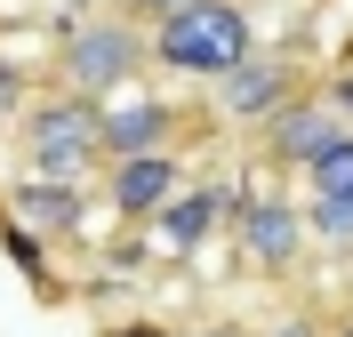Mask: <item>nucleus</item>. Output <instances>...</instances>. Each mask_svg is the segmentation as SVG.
<instances>
[{
    "instance_id": "39448f33",
    "label": "nucleus",
    "mask_w": 353,
    "mask_h": 337,
    "mask_svg": "<svg viewBox=\"0 0 353 337\" xmlns=\"http://www.w3.org/2000/svg\"><path fill=\"white\" fill-rule=\"evenodd\" d=\"M305 89H313V72H305V57H297V48H257L249 65H233L217 89H209V105H217V121H233V129H257V136H265Z\"/></svg>"
},
{
    "instance_id": "0eeeda50",
    "label": "nucleus",
    "mask_w": 353,
    "mask_h": 337,
    "mask_svg": "<svg viewBox=\"0 0 353 337\" xmlns=\"http://www.w3.org/2000/svg\"><path fill=\"white\" fill-rule=\"evenodd\" d=\"M217 225H233V177H193L145 233H153L161 265H185V257H201V249L217 241Z\"/></svg>"
},
{
    "instance_id": "4468645a",
    "label": "nucleus",
    "mask_w": 353,
    "mask_h": 337,
    "mask_svg": "<svg viewBox=\"0 0 353 337\" xmlns=\"http://www.w3.org/2000/svg\"><path fill=\"white\" fill-rule=\"evenodd\" d=\"M265 337H330V321L313 314V305H289V314L273 321V329H265Z\"/></svg>"
},
{
    "instance_id": "9d476101",
    "label": "nucleus",
    "mask_w": 353,
    "mask_h": 337,
    "mask_svg": "<svg viewBox=\"0 0 353 337\" xmlns=\"http://www.w3.org/2000/svg\"><path fill=\"white\" fill-rule=\"evenodd\" d=\"M337 136H345V112H337L321 89H305L297 105L281 112V121H273V129L257 136V145H265V169H297V177H305L313 161L337 145Z\"/></svg>"
},
{
    "instance_id": "6e6552de",
    "label": "nucleus",
    "mask_w": 353,
    "mask_h": 337,
    "mask_svg": "<svg viewBox=\"0 0 353 337\" xmlns=\"http://www.w3.org/2000/svg\"><path fill=\"white\" fill-rule=\"evenodd\" d=\"M305 233L321 257H353V129L305 169Z\"/></svg>"
},
{
    "instance_id": "a211bd4d",
    "label": "nucleus",
    "mask_w": 353,
    "mask_h": 337,
    "mask_svg": "<svg viewBox=\"0 0 353 337\" xmlns=\"http://www.w3.org/2000/svg\"><path fill=\"white\" fill-rule=\"evenodd\" d=\"M330 337H353V314H337V321H330Z\"/></svg>"
},
{
    "instance_id": "2eb2a0df",
    "label": "nucleus",
    "mask_w": 353,
    "mask_h": 337,
    "mask_svg": "<svg viewBox=\"0 0 353 337\" xmlns=\"http://www.w3.org/2000/svg\"><path fill=\"white\" fill-rule=\"evenodd\" d=\"M112 8H121V17H137L145 32H153L161 17H176V8H193V0H112Z\"/></svg>"
},
{
    "instance_id": "f03ea898",
    "label": "nucleus",
    "mask_w": 353,
    "mask_h": 337,
    "mask_svg": "<svg viewBox=\"0 0 353 337\" xmlns=\"http://www.w3.org/2000/svg\"><path fill=\"white\" fill-rule=\"evenodd\" d=\"M145 72H153V32L121 8H97L57 41V89L88 96V105H121L129 89H145Z\"/></svg>"
},
{
    "instance_id": "1a4fd4ad",
    "label": "nucleus",
    "mask_w": 353,
    "mask_h": 337,
    "mask_svg": "<svg viewBox=\"0 0 353 337\" xmlns=\"http://www.w3.org/2000/svg\"><path fill=\"white\" fill-rule=\"evenodd\" d=\"M193 112H176L161 89H129L121 105H105V161H137V153H176Z\"/></svg>"
},
{
    "instance_id": "f8f14e48",
    "label": "nucleus",
    "mask_w": 353,
    "mask_h": 337,
    "mask_svg": "<svg viewBox=\"0 0 353 337\" xmlns=\"http://www.w3.org/2000/svg\"><path fill=\"white\" fill-rule=\"evenodd\" d=\"M48 249H57L48 233H32L17 209L0 201V257H8L24 281H32V297H48V305H57V297H65V281H57V265H48Z\"/></svg>"
},
{
    "instance_id": "9b49d317",
    "label": "nucleus",
    "mask_w": 353,
    "mask_h": 337,
    "mask_svg": "<svg viewBox=\"0 0 353 337\" xmlns=\"http://www.w3.org/2000/svg\"><path fill=\"white\" fill-rule=\"evenodd\" d=\"M88 193H97V185H65V177H32V169H24V177L8 185V209H17L32 233H48V241H81L88 233Z\"/></svg>"
},
{
    "instance_id": "f257e3e1",
    "label": "nucleus",
    "mask_w": 353,
    "mask_h": 337,
    "mask_svg": "<svg viewBox=\"0 0 353 337\" xmlns=\"http://www.w3.org/2000/svg\"><path fill=\"white\" fill-rule=\"evenodd\" d=\"M249 57H257V8L249 0H193V8L153 24V72H169V81L217 89Z\"/></svg>"
},
{
    "instance_id": "dca6fc26",
    "label": "nucleus",
    "mask_w": 353,
    "mask_h": 337,
    "mask_svg": "<svg viewBox=\"0 0 353 337\" xmlns=\"http://www.w3.org/2000/svg\"><path fill=\"white\" fill-rule=\"evenodd\" d=\"M105 337H169V329H161V321H153V314H137V321H112V329H105Z\"/></svg>"
},
{
    "instance_id": "ddd939ff",
    "label": "nucleus",
    "mask_w": 353,
    "mask_h": 337,
    "mask_svg": "<svg viewBox=\"0 0 353 337\" xmlns=\"http://www.w3.org/2000/svg\"><path fill=\"white\" fill-rule=\"evenodd\" d=\"M321 96H330V105L345 112V129H353V48H345V57L330 65V81H321Z\"/></svg>"
},
{
    "instance_id": "423d86ee",
    "label": "nucleus",
    "mask_w": 353,
    "mask_h": 337,
    "mask_svg": "<svg viewBox=\"0 0 353 337\" xmlns=\"http://www.w3.org/2000/svg\"><path fill=\"white\" fill-rule=\"evenodd\" d=\"M193 185V169H185V153H137V161H112L105 185H97V201H105L112 225H153L161 209L176 201Z\"/></svg>"
},
{
    "instance_id": "7ed1b4c3",
    "label": "nucleus",
    "mask_w": 353,
    "mask_h": 337,
    "mask_svg": "<svg viewBox=\"0 0 353 337\" xmlns=\"http://www.w3.org/2000/svg\"><path fill=\"white\" fill-rule=\"evenodd\" d=\"M17 153L32 177H65V185H105V105H88L72 89H48L24 105L17 121Z\"/></svg>"
},
{
    "instance_id": "20e7f679",
    "label": "nucleus",
    "mask_w": 353,
    "mask_h": 337,
    "mask_svg": "<svg viewBox=\"0 0 353 337\" xmlns=\"http://www.w3.org/2000/svg\"><path fill=\"white\" fill-rule=\"evenodd\" d=\"M233 257H241L257 281H289V273L305 265V201H289V193H273L265 185V169H249V177H233Z\"/></svg>"
},
{
    "instance_id": "f3484780",
    "label": "nucleus",
    "mask_w": 353,
    "mask_h": 337,
    "mask_svg": "<svg viewBox=\"0 0 353 337\" xmlns=\"http://www.w3.org/2000/svg\"><path fill=\"white\" fill-rule=\"evenodd\" d=\"M185 337H249L241 321H209V329H185Z\"/></svg>"
}]
</instances>
